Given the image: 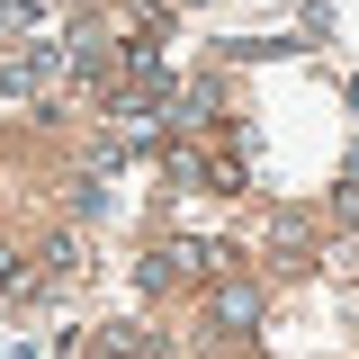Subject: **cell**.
I'll list each match as a JSON object with an SVG mask.
<instances>
[{
  "label": "cell",
  "instance_id": "obj_1",
  "mask_svg": "<svg viewBox=\"0 0 359 359\" xmlns=\"http://www.w3.org/2000/svg\"><path fill=\"white\" fill-rule=\"evenodd\" d=\"M54 63H63L54 45H27V54H0V90H18V99H27V90H45V81H54Z\"/></svg>",
  "mask_w": 359,
  "mask_h": 359
},
{
  "label": "cell",
  "instance_id": "obj_2",
  "mask_svg": "<svg viewBox=\"0 0 359 359\" xmlns=\"http://www.w3.org/2000/svg\"><path fill=\"white\" fill-rule=\"evenodd\" d=\"M216 323H233V332H243V323H261V297H252L243 278H233V287H216Z\"/></svg>",
  "mask_w": 359,
  "mask_h": 359
}]
</instances>
